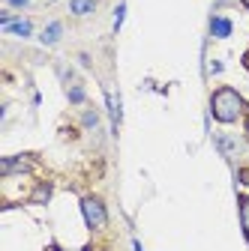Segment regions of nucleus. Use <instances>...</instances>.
Masks as SVG:
<instances>
[{"label":"nucleus","mask_w":249,"mask_h":251,"mask_svg":"<svg viewBox=\"0 0 249 251\" xmlns=\"http://www.w3.org/2000/svg\"><path fill=\"white\" fill-rule=\"evenodd\" d=\"M243 114V99L237 96L234 90H219L213 96V117L216 120H222V123H231V120H237Z\"/></svg>","instance_id":"1"},{"label":"nucleus","mask_w":249,"mask_h":251,"mask_svg":"<svg viewBox=\"0 0 249 251\" xmlns=\"http://www.w3.org/2000/svg\"><path fill=\"white\" fill-rule=\"evenodd\" d=\"M84 218H87V225H90V230H99L102 225H105V206L96 201V198H87L84 201Z\"/></svg>","instance_id":"2"},{"label":"nucleus","mask_w":249,"mask_h":251,"mask_svg":"<svg viewBox=\"0 0 249 251\" xmlns=\"http://www.w3.org/2000/svg\"><path fill=\"white\" fill-rule=\"evenodd\" d=\"M3 30L6 33H18V36H30V24L27 21H6Z\"/></svg>","instance_id":"3"},{"label":"nucleus","mask_w":249,"mask_h":251,"mask_svg":"<svg viewBox=\"0 0 249 251\" xmlns=\"http://www.w3.org/2000/svg\"><path fill=\"white\" fill-rule=\"evenodd\" d=\"M228 33H231V24L225 18H216L213 21V36H228Z\"/></svg>","instance_id":"4"},{"label":"nucleus","mask_w":249,"mask_h":251,"mask_svg":"<svg viewBox=\"0 0 249 251\" xmlns=\"http://www.w3.org/2000/svg\"><path fill=\"white\" fill-rule=\"evenodd\" d=\"M240 222H243V230L249 233V198L240 201Z\"/></svg>","instance_id":"5"},{"label":"nucleus","mask_w":249,"mask_h":251,"mask_svg":"<svg viewBox=\"0 0 249 251\" xmlns=\"http://www.w3.org/2000/svg\"><path fill=\"white\" fill-rule=\"evenodd\" d=\"M108 108H111V120L117 126L120 123V108H117V96H114V93H108Z\"/></svg>","instance_id":"6"},{"label":"nucleus","mask_w":249,"mask_h":251,"mask_svg":"<svg viewBox=\"0 0 249 251\" xmlns=\"http://www.w3.org/2000/svg\"><path fill=\"white\" fill-rule=\"evenodd\" d=\"M93 9V0H72V12H90Z\"/></svg>","instance_id":"7"},{"label":"nucleus","mask_w":249,"mask_h":251,"mask_svg":"<svg viewBox=\"0 0 249 251\" xmlns=\"http://www.w3.org/2000/svg\"><path fill=\"white\" fill-rule=\"evenodd\" d=\"M57 36H60V24H51V27L45 30V33H42V39H45V42H54Z\"/></svg>","instance_id":"8"},{"label":"nucleus","mask_w":249,"mask_h":251,"mask_svg":"<svg viewBox=\"0 0 249 251\" xmlns=\"http://www.w3.org/2000/svg\"><path fill=\"white\" fill-rule=\"evenodd\" d=\"M9 3H12V6H24V3H27V0H9Z\"/></svg>","instance_id":"9"},{"label":"nucleus","mask_w":249,"mask_h":251,"mask_svg":"<svg viewBox=\"0 0 249 251\" xmlns=\"http://www.w3.org/2000/svg\"><path fill=\"white\" fill-rule=\"evenodd\" d=\"M243 3H246V6H249V0H243Z\"/></svg>","instance_id":"10"}]
</instances>
